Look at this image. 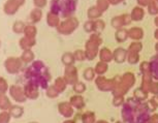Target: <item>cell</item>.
<instances>
[{"label":"cell","instance_id":"6da1fadb","mask_svg":"<svg viewBox=\"0 0 158 123\" xmlns=\"http://www.w3.org/2000/svg\"><path fill=\"white\" fill-rule=\"evenodd\" d=\"M155 109L149 101H139L135 97L127 98L121 110L122 120L125 123H146Z\"/></svg>","mask_w":158,"mask_h":123},{"label":"cell","instance_id":"7a4b0ae2","mask_svg":"<svg viewBox=\"0 0 158 123\" xmlns=\"http://www.w3.org/2000/svg\"><path fill=\"white\" fill-rule=\"evenodd\" d=\"M77 8V0H52L51 11L63 18L73 17Z\"/></svg>","mask_w":158,"mask_h":123},{"label":"cell","instance_id":"3957f363","mask_svg":"<svg viewBox=\"0 0 158 123\" xmlns=\"http://www.w3.org/2000/svg\"><path fill=\"white\" fill-rule=\"evenodd\" d=\"M136 82L135 76L133 73L127 71L122 74L121 77L118 76L117 80V85H116L115 89L112 91L113 96H117V95H122L124 96L125 94H127V92L131 89V87L135 86Z\"/></svg>","mask_w":158,"mask_h":123},{"label":"cell","instance_id":"277c9868","mask_svg":"<svg viewBox=\"0 0 158 123\" xmlns=\"http://www.w3.org/2000/svg\"><path fill=\"white\" fill-rule=\"evenodd\" d=\"M79 25H80V22L76 17H69V18H66L64 21H62V22L59 24V26L57 27V30L60 34L69 35L76 31Z\"/></svg>","mask_w":158,"mask_h":123},{"label":"cell","instance_id":"5b68a950","mask_svg":"<svg viewBox=\"0 0 158 123\" xmlns=\"http://www.w3.org/2000/svg\"><path fill=\"white\" fill-rule=\"evenodd\" d=\"M117 80L118 77L108 79L104 76H97L94 81L98 90H100L102 92H112L115 89L116 85H117Z\"/></svg>","mask_w":158,"mask_h":123},{"label":"cell","instance_id":"8992f818","mask_svg":"<svg viewBox=\"0 0 158 123\" xmlns=\"http://www.w3.org/2000/svg\"><path fill=\"white\" fill-rule=\"evenodd\" d=\"M99 45L94 43L93 40H91L90 38L86 41L85 44V54H86V59L89 61H92L98 56L99 53Z\"/></svg>","mask_w":158,"mask_h":123},{"label":"cell","instance_id":"52a82bcc","mask_svg":"<svg viewBox=\"0 0 158 123\" xmlns=\"http://www.w3.org/2000/svg\"><path fill=\"white\" fill-rule=\"evenodd\" d=\"M64 80L67 85H74L77 82H79V74H77V68L74 65H67L65 66L64 71Z\"/></svg>","mask_w":158,"mask_h":123},{"label":"cell","instance_id":"ba28073f","mask_svg":"<svg viewBox=\"0 0 158 123\" xmlns=\"http://www.w3.org/2000/svg\"><path fill=\"white\" fill-rule=\"evenodd\" d=\"M73 111L74 108L71 106L70 103H66V101H62V103L59 104L58 106V112L61 116H63L64 118L69 119L73 117Z\"/></svg>","mask_w":158,"mask_h":123},{"label":"cell","instance_id":"9c48e42d","mask_svg":"<svg viewBox=\"0 0 158 123\" xmlns=\"http://www.w3.org/2000/svg\"><path fill=\"white\" fill-rule=\"evenodd\" d=\"M21 64H22V62H21L20 59L10 58L6 60V62H5V68H6L10 74H16L19 71Z\"/></svg>","mask_w":158,"mask_h":123},{"label":"cell","instance_id":"30bf717a","mask_svg":"<svg viewBox=\"0 0 158 123\" xmlns=\"http://www.w3.org/2000/svg\"><path fill=\"white\" fill-rule=\"evenodd\" d=\"M145 32L144 29L142 27H131L130 29H128V36L132 40H141L144 38Z\"/></svg>","mask_w":158,"mask_h":123},{"label":"cell","instance_id":"8fae6325","mask_svg":"<svg viewBox=\"0 0 158 123\" xmlns=\"http://www.w3.org/2000/svg\"><path fill=\"white\" fill-rule=\"evenodd\" d=\"M127 54L128 51L126 49L122 47H119L117 49H115V51L113 52V55H114V61L117 62V63H123L125 62V60L127 59Z\"/></svg>","mask_w":158,"mask_h":123},{"label":"cell","instance_id":"7c38bea8","mask_svg":"<svg viewBox=\"0 0 158 123\" xmlns=\"http://www.w3.org/2000/svg\"><path fill=\"white\" fill-rule=\"evenodd\" d=\"M98 57H99L100 61L106 62V63H110L114 60V55H113V52L109 48H101L99 50V53H98Z\"/></svg>","mask_w":158,"mask_h":123},{"label":"cell","instance_id":"4fadbf2b","mask_svg":"<svg viewBox=\"0 0 158 123\" xmlns=\"http://www.w3.org/2000/svg\"><path fill=\"white\" fill-rule=\"evenodd\" d=\"M10 94H11V96L17 101H19V103H23V101L26 100L25 92H23V90L21 89L19 86H11Z\"/></svg>","mask_w":158,"mask_h":123},{"label":"cell","instance_id":"5bb4252c","mask_svg":"<svg viewBox=\"0 0 158 123\" xmlns=\"http://www.w3.org/2000/svg\"><path fill=\"white\" fill-rule=\"evenodd\" d=\"M145 10L144 7L142 6H135L132 8V11H131L130 13V16H131V20L133 21V22H139V21H142L144 19L145 17Z\"/></svg>","mask_w":158,"mask_h":123},{"label":"cell","instance_id":"9a60e30c","mask_svg":"<svg viewBox=\"0 0 158 123\" xmlns=\"http://www.w3.org/2000/svg\"><path fill=\"white\" fill-rule=\"evenodd\" d=\"M149 64H150V71L152 77L155 81H158V53L152 57L149 61Z\"/></svg>","mask_w":158,"mask_h":123},{"label":"cell","instance_id":"2e32d148","mask_svg":"<svg viewBox=\"0 0 158 123\" xmlns=\"http://www.w3.org/2000/svg\"><path fill=\"white\" fill-rule=\"evenodd\" d=\"M69 103H70L71 106H73L74 109H77V110H82L83 108L86 106L84 97H83L82 95H79V94L71 96Z\"/></svg>","mask_w":158,"mask_h":123},{"label":"cell","instance_id":"e0dca14e","mask_svg":"<svg viewBox=\"0 0 158 123\" xmlns=\"http://www.w3.org/2000/svg\"><path fill=\"white\" fill-rule=\"evenodd\" d=\"M25 95L26 97L30 98V100H35L38 96V91H37V87L33 85L31 83H28L25 86Z\"/></svg>","mask_w":158,"mask_h":123},{"label":"cell","instance_id":"ac0fdd59","mask_svg":"<svg viewBox=\"0 0 158 123\" xmlns=\"http://www.w3.org/2000/svg\"><path fill=\"white\" fill-rule=\"evenodd\" d=\"M128 38H129V36H128V29H126L125 27L116 30L115 40H117L118 43H124V41H126Z\"/></svg>","mask_w":158,"mask_h":123},{"label":"cell","instance_id":"d6986e66","mask_svg":"<svg viewBox=\"0 0 158 123\" xmlns=\"http://www.w3.org/2000/svg\"><path fill=\"white\" fill-rule=\"evenodd\" d=\"M153 77H152L151 73H148V74H143V79H142V83H141V88L144 89L145 91H147L149 93V89H150V86L151 84L153 83Z\"/></svg>","mask_w":158,"mask_h":123},{"label":"cell","instance_id":"ffe728a7","mask_svg":"<svg viewBox=\"0 0 158 123\" xmlns=\"http://www.w3.org/2000/svg\"><path fill=\"white\" fill-rule=\"evenodd\" d=\"M47 22H48V25L49 26L56 27V28H57L59 26V24L61 23V21H60V18H59V15L50 11L47 16Z\"/></svg>","mask_w":158,"mask_h":123},{"label":"cell","instance_id":"44dd1931","mask_svg":"<svg viewBox=\"0 0 158 123\" xmlns=\"http://www.w3.org/2000/svg\"><path fill=\"white\" fill-rule=\"evenodd\" d=\"M103 13L98 10L96 5H93V6H90L88 8L87 11V16H88V19L89 20H97V19H100V17L102 16Z\"/></svg>","mask_w":158,"mask_h":123},{"label":"cell","instance_id":"7402d4cb","mask_svg":"<svg viewBox=\"0 0 158 123\" xmlns=\"http://www.w3.org/2000/svg\"><path fill=\"white\" fill-rule=\"evenodd\" d=\"M108 70H109V63L100 61V60H99V62H97L94 67L95 74H96L97 76H103V74L108 71Z\"/></svg>","mask_w":158,"mask_h":123},{"label":"cell","instance_id":"603a6c76","mask_svg":"<svg viewBox=\"0 0 158 123\" xmlns=\"http://www.w3.org/2000/svg\"><path fill=\"white\" fill-rule=\"evenodd\" d=\"M111 25L114 27L116 30L119 29V28H123V27H125L123 16H122V15H119V16L113 17L112 20H111Z\"/></svg>","mask_w":158,"mask_h":123},{"label":"cell","instance_id":"cb8c5ba5","mask_svg":"<svg viewBox=\"0 0 158 123\" xmlns=\"http://www.w3.org/2000/svg\"><path fill=\"white\" fill-rule=\"evenodd\" d=\"M148 94L149 93L147 91H145L144 89L139 87V88H136L135 90V92H133V97L136 98V100L139 101H145L148 100Z\"/></svg>","mask_w":158,"mask_h":123},{"label":"cell","instance_id":"d4e9b609","mask_svg":"<svg viewBox=\"0 0 158 123\" xmlns=\"http://www.w3.org/2000/svg\"><path fill=\"white\" fill-rule=\"evenodd\" d=\"M66 86H67V84H66V82H65L64 78H57V79L55 80L54 87L57 89V91L59 92V93H62V92L66 89Z\"/></svg>","mask_w":158,"mask_h":123},{"label":"cell","instance_id":"484cf974","mask_svg":"<svg viewBox=\"0 0 158 123\" xmlns=\"http://www.w3.org/2000/svg\"><path fill=\"white\" fill-rule=\"evenodd\" d=\"M96 122V117L94 112L88 111L82 115V123H95Z\"/></svg>","mask_w":158,"mask_h":123},{"label":"cell","instance_id":"4316f807","mask_svg":"<svg viewBox=\"0 0 158 123\" xmlns=\"http://www.w3.org/2000/svg\"><path fill=\"white\" fill-rule=\"evenodd\" d=\"M61 60H62V62H63V64L65 65V66H67V65H73L74 63V61H76L74 56H73V53H70V52L64 53Z\"/></svg>","mask_w":158,"mask_h":123},{"label":"cell","instance_id":"83f0119b","mask_svg":"<svg viewBox=\"0 0 158 123\" xmlns=\"http://www.w3.org/2000/svg\"><path fill=\"white\" fill-rule=\"evenodd\" d=\"M143 50V44L139 40H132L129 46H128L127 51L128 52H135V53H139Z\"/></svg>","mask_w":158,"mask_h":123},{"label":"cell","instance_id":"f1b7e54d","mask_svg":"<svg viewBox=\"0 0 158 123\" xmlns=\"http://www.w3.org/2000/svg\"><path fill=\"white\" fill-rule=\"evenodd\" d=\"M20 45L23 49L25 50H29L31 47H33L35 45V40L34 38H30V37H24L20 41Z\"/></svg>","mask_w":158,"mask_h":123},{"label":"cell","instance_id":"f546056e","mask_svg":"<svg viewBox=\"0 0 158 123\" xmlns=\"http://www.w3.org/2000/svg\"><path fill=\"white\" fill-rule=\"evenodd\" d=\"M95 5H96L97 8L101 13H106L109 10L111 2H110V0H96V4Z\"/></svg>","mask_w":158,"mask_h":123},{"label":"cell","instance_id":"4dcf8cb0","mask_svg":"<svg viewBox=\"0 0 158 123\" xmlns=\"http://www.w3.org/2000/svg\"><path fill=\"white\" fill-rule=\"evenodd\" d=\"M127 62L131 65L138 64L139 62V53H135V52H128L127 54Z\"/></svg>","mask_w":158,"mask_h":123},{"label":"cell","instance_id":"1f68e13d","mask_svg":"<svg viewBox=\"0 0 158 123\" xmlns=\"http://www.w3.org/2000/svg\"><path fill=\"white\" fill-rule=\"evenodd\" d=\"M95 76H96V74H95V70L93 67H87L84 70V73H83V77H84V79L86 81L95 80Z\"/></svg>","mask_w":158,"mask_h":123},{"label":"cell","instance_id":"d6a6232c","mask_svg":"<svg viewBox=\"0 0 158 123\" xmlns=\"http://www.w3.org/2000/svg\"><path fill=\"white\" fill-rule=\"evenodd\" d=\"M73 91L76 92V93L77 94H82V93H84V92L86 91V89H87V87H86L85 85V83H83V82H77L74 85H73Z\"/></svg>","mask_w":158,"mask_h":123},{"label":"cell","instance_id":"836d02e7","mask_svg":"<svg viewBox=\"0 0 158 123\" xmlns=\"http://www.w3.org/2000/svg\"><path fill=\"white\" fill-rule=\"evenodd\" d=\"M84 30L88 33H94L95 32V21L94 20H88L84 24Z\"/></svg>","mask_w":158,"mask_h":123},{"label":"cell","instance_id":"e575fe53","mask_svg":"<svg viewBox=\"0 0 158 123\" xmlns=\"http://www.w3.org/2000/svg\"><path fill=\"white\" fill-rule=\"evenodd\" d=\"M10 108V103L8 100V98L5 96V95L2 93L0 94V109L1 110H7Z\"/></svg>","mask_w":158,"mask_h":123},{"label":"cell","instance_id":"d590c367","mask_svg":"<svg viewBox=\"0 0 158 123\" xmlns=\"http://www.w3.org/2000/svg\"><path fill=\"white\" fill-rule=\"evenodd\" d=\"M10 116L15 117V118H19L23 115V108L18 107V106H14L10 109Z\"/></svg>","mask_w":158,"mask_h":123},{"label":"cell","instance_id":"8d00e7d4","mask_svg":"<svg viewBox=\"0 0 158 123\" xmlns=\"http://www.w3.org/2000/svg\"><path fill=\"white\" fill-rule=\"evenodd\" d=\"M148 13L153 16H157L158 15V1H153L147 6Z\"/></svg>","mask_w":158,"mask_h":123},{"label":"cell","instance_id":"74e56055","mask_svg":"<svg viewBox=\"0 0 158 123\" xmlns=\"http://www.w3.org/2000/svg\"><path fill=\"white\" fill-rule=\"evenodd\" d=\"M94 21H95V32L100 33V32L103 31L104 28H106V22L101 19H97Z\"/></svg>","mask_w":158,"mask_h":123},{"label":"cell","instance_id":"f35d334b","mask_svg":"<svg viewBox=\"0 0 158 123\" xmlns=\"http://www.w3.org/2000/svg\"><path fill=\"white\" fill-rule=\"evenodd\" d=\"M25 34L26 37H30V38H34L35 34H36V28L34 26H27L25 27Z\"/></svg>","mask_w":158,"mask_h":123},{"label":"cell","instance_id":"ab89813d","mask_svg":"<svg viewBox=\"0 0 158 123\" xmlns=\"http://www.w3.org/2000/svg\"><path fill=\"white\" fill-rule=\"evenodd\" d=\"M73 56L76 61H84L86 60V54L84 50H77L73 52Z\"/></svg>","mask_w":158,"mask_h":123},{"label":"cell","instance_id":"60d3db41","mask_svg":"<svg viewBox=\"0 0 158 123\" xmlns=\"http://www.w3.org/2000/svg\"><path fill=\"white\" fill-rule=\"evenodd\" d=\"M46 90H47V95L49 97H51V98H55V97H57L59 95V92L57 91V89L54 87V85L49 86Z\"/></svg>","mask_w":158,"mask_h":123},{"label":"cell","instance_id":"b9f144b4","mask_svg":"<svg viewBox=\"0 0 158 123\" xmlns=\"http://www.w3.org/2000/svg\"><path fill=\"white\" fill-rule=\"evenodd\" d=\"M125 101L124 96L122 95H117V96L113 97V106L114 107H122Z\"/></svg>","mask_w":158,"mask_h":123},{"label":"cell","instance_id":"7bdbcfd3","mask_svg":"<svg viewBox=\"0 0 158 123\" xmlns=\"http://www.w3.org/2000/svg\"><path fill=\"white\" fill-rule=\"evenodd\" d=\"M89 38H90L91 40H93L94 43L98 44V45H99V46H101V45H102V43H103L102 37H101L100 33H97V32H94V33H91V34H90V36H89Z\"/></svg>","mask_w":158,"mask_h":123},{"label":"cell","instance_id":"ee69618b","mask_svg":"<svg viewBox=\"0 0 158 123\" xmlns=\"http://www.w3.org/2000/svg\"><path fill=\"white\" fill-rule=\"evenodd\" d=\"M139 71H141L142 74L151 73L150 71V64H149V61H143L141 65H139Z\"/></svg>","mask_w":158,"mask_h":123},{"label":"cell","instance_id":"f6af8a7d","mask_svg":"<svg viewBox=\"0 0 158 123\" xmlns=\"http://www.w3.org/2000/svg\"><path fill=\"white\" fill-rule=\"evenodd\" d=\"M33 59V53L30 50H26L22 55V60L24 62H30Z\"/></svg>","mask_w":158,"mask_h":123},{"label":"cell","instance_id":"bcb514c9","mask_svg":"<svg viewBox=\"0 0 158 123\" xmlns=\"http://www.w3.org/2000/svg\"><path fill=\"white\" fill-rule=\"evenodd\" d=\"M41 18V11L38 10V8H36V10L32 11L31 13V20L32 22H38V21L40 20Z\"/></svg>","mask_w":158,"mask_h":123},{"label":"cell","instance_id":"7dc6e473","mask_svg":"<svg viewBox=\"0 0 158 123\" xmlns=\"http://www.w3.org/2000/svg\"><path fill=\"white\" fill-rule=\"evenodd\" d=\"M10 119V112H1L0 113V123H8Z\"/></svg>","mask_w":158,"mask_h":123},{"label":"cell","instance_id":"c3c4849f","mask_svg":"<svg viewBox=\"0 0 158 123\" xmlns=\"http://www.w3.org/2000/svg\"><path fill=\"white\" fill-rule=\"evenodd\" d=\"M149 93L153 95L158 94V81H153V83L150 86V89H149Z\"/></svg>","mask_w":158,"mask_h":123},{"label":"cell","instance_id":"681fc988","mask_svg":"<svg viewBox=\"0 0 158 123\" xmlns=\"http://www.w3.org/2000/svg\"><path fill=\"white\" fill-rule=\"evenodd\" d=\"M149 103H150V104L152 107L154 108L155 110L158 108V94L157 95H153L151 98H150V100H148Z\"/></svg>","mask_w":158,"mask_h":123},{"label":"cell","instance_id":"f907efd6","mask_svg":"<svg viewBox=\"0 0 158 123\" xmlns=\"http://www.w3.org/2000/svg\"><path fill=\"white\" fill-rule=\"evenodd\" d=\"M25 29V27H24V24L22 22H18L14 25V30L15 32H18V33H20V32H22L23 30Z\"/></svg>","mask_w":158,"mask_h":123},{"label":"cell","instance_id":"816d5d0a","mask_svg":"<svg viewBox=\"0 0 158 123\" xmlns=\"http://www.w3.org/2000/svg\"><path fill=\"white\" fill-rule=\"evenodd\" d=\"M7 90V84L4 81L3 78H0V92L1 93H4Z\"/></svg>","mask_w":158,"mask_h":123},{"label":"cell","instance_id":"f5cc1de1","mask_svg":"<svg viewBox=\"0 0 158 123\" xmlns=\"http://www.w3.org/2000/svg\"><path fill=\"white\" fill-rule=\"evenodd\" d=\"M149 123H158V114H152L150 119L148 120Z\"/></svg>","mask_w":158,"mask_h":123},{"label":"cell","instance_id":"db71d44e","mask_svg":"<svg viewBox=\"0 0 158 123\" xmlns=\"http://www.w3.org/2000/svg\"><path fill=\"white\" fill-rule=\"evenodd\" d=\"M136 1H138L139 6H142V7H147L148 5H149L148 0H136Z\"/></svg>","mask_w":158,"mask_h":123},{"label":"cell","instance_id":"11a10c76","mask_svg":"<svg viewBox=\"0 0 158 123\" xmlns=\"http://www.w3.org/2000/svg\"><path fill=\"white\" fill-rule=\"evenodd\" d=\"M34 2H35V4H36L38 7H43V6L46 5L47 0H34Z\"/></svg>","mask_w":158,"mask_h":123},{"label":"cell","instance_id":"9f6ffc18","mask_svg":"<svg viewBox=\"0 0 158 123\" xmlns=\"http://www.w3.org/2000/svg\"><path fill=\"white\" fill-rule=\"evenodd\" d=\"M125 1V0H110V2H111V5H118L120 4L121 2Z\"/></svg>","mask_w":158,"mask_h":123},{"label":"cell","instance_id":"6f0895ef","mask_svg":"<svg viewBox=\"0 0 158 123\" xmlns=\"http://www.w3.org/2000/svg\"><path fill=\"white\" fill-rule=\"evenodd\" d=\"M154 37H155V40H157V41H158V28L155 29V31H154Z\"/></svg>","mask_w":158,"mask_h":123},{"label":"cell","instance_id":"680465c9","mask_svg":"<svg viewBox=\"0 0 158 123\" xmlns=\"http://www.w3.org/2000/svg\"><path fill=\"white\" fill-rule=\"evenodd\" d=\"M154 24H155V26L158 28V15L156 17H155V19H154Z\"/></svg>","mask_w":158,"mask_h":123},{"label":"cell","instance_id":"91938a15","mask_svg":"<svg viewBox=\"0 0 158 123\" xmlns=\"http://www.w3.org/2000/svg\"><path fill=\"white\" fill-rule=\"evenodd\" d=\"M63 123H76L74 120H71V119H68V120H65Z\"/></svg>","mask_w":158,"mask_h":123},{"label":"cell","instance_id":"94428289","mask_svg":"<svg viewBox=\"0 0 158 123\" xmlns=\"http://www.w3.org/2000/svg\"><path fill=\"white\" fill-rule=\"evenodd\" d=\"M95 123H109L108 121H106V120H97Z\"/></svg>","mask_w":158,"mask_h":123},{"label":"cell","instance_id":"6125c7cd","mask_svg":"<svg viewBox=\"0 0 158 123\" xmlns=\"http://www.w3.org/2000/svg\"><path fill=\"white\" fill-rule=\"evenodd\" d=\"M155 51H156V53H158V41L155 44Z\"/></svg>","mask_w":158,"mask_h":123},{"label":"cell","instance_id":"be15d7a7","mask_svg":"<svg viewBox=\"0 0 158 123\" xmlns=\"http://www.w3.org/2000/svg\"><path fill=\"white\" fill-rule=\"evenodd\" d=\"M153 1H157V0H148L149 4H150V3H151V2H153Z\"/></svg>","mask_w":158,"mask_h":123},{"label":"cell","instance_id":"e7e4bbea","mask_svg":"<svg viewBox=\"0 0 158 123\" xmlns=\"http://www.w3.org/2000/svg\"><path fill=\"white\" fill-rule=\"evenodd\" d=\"M115 123H125L124 121H117V122H115Z\"/></svg>","mask_w":158,"mask_h":123},{"label":"cell","instance_id":"03108f58","mask_svg":"<svg viewBox=\"0 0 158 123\" xmlns=\"http://www.w3.org/2000/svg\"><path fill=\"white\" fill-rule=\"evenodd\" d=\"M30 123H37V122H30Z\"/></svg>","mask_w":158,"mask_h":123},{"label":"cell","instance_id":"003e7915","mask_svg":"<svg viewBox=\"0 0 158 123\" xmlns=\"http://www.w3.org/2000/svg\"><path fill=\"white\" fill-rule=\"evenodd\" d=\"M157 1H158V0H157Z\"/></svg>","mask_w":158,"mask_h":123}]
</instances>
